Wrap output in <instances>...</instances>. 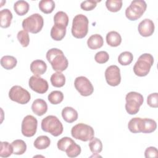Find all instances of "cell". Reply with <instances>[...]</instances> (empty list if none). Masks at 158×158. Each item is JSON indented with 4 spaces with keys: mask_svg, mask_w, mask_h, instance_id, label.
I'll return each mask as SVG.
<instances>
[{
    "mask_svg": "<svg viewBox=\"0 0 158 158\" xmlns=\"http://www.w3.org/2000/svg\"><path fill=\"white\" fill-rule=\"evenodd\" d=\"M46 59L54 70L63 72L69 65V62L64 52L59 49L52 48L46 52Z\"/></svg>",
    "mask_w": 158,
    "mask_h": 158,
    "instance_id": "1",
    "label": "cell"
},
{
    "mask_svg": "<svg viewBox=\"0 0 158 158\" xmlns=\"http://www.w3.org/2000/svg\"><path fill=\"white\" fill-rule=\"evenodd\" d=\"M88 19L83 14H78L73 19L72 27V35L78 39L85 37L88 31Z\"/></svg>",
    "mask_w": 158,
    "mask_h": 158,
    "instance_id": "2",
    "label": "cell"
},
{
    "mask_svg": "<svg viewBox=\"0 0 158 158\" xmlns=\"http://www.w3.org/2000/svg\"><path fill=\"white\" fill-rule=\"evenodd\" d=\"M154 63L153 56L149 53L141 54L133 67L135 74L138 77L146 76Z\"/></svg>",
    "mask_w": 158,
    "mask_h": 158,
    "instance_id": "3",
    "label": "cell"
},
{
    "mask_svg": "<svg viewBox=\"0 0 158 158\" xmlns=\"http://www.w3.org/2000/svg\"><path fill=\"white\" fill-rule=\"evenodd\" d=\"M41 129L54 136H58L63 132V125L59 118L54 115H48L41 121Z\"/></svg>",
    "mask_w": 158,
    "mask_h": 158,
    "instance_id": "4",
    "label": "cell"
},
{
    "mask_svg": "<svg viewBox=\"0 0 158 158\" xmlns=\"http://www.w3.org/2000/svg\"><path fill=\"white\" fill-rule=\"evenodd\" d=\"M59 150L66 152L69 157H76L81 153V147L69 137H63L57 143Z\"/></svg>",
    "mask_w": 158,
    "mask_h": 158,
    "instance_id": "5",
    "label": "cell"
},
{
    "mask_svg": "<svg viewBox=\"0 0 158 158\" xmlns=\"http://www.w3.org/2000/svg\"><path fill=\"white\" fill-rule=\"evenodd\" d=\"M23 30L33 34L39 33L43 28L44 20L39 14H33L24 19L22 22Z\"/></svg>",
    "mask_w": 158,
    "mask_h": 158,
    "instance_id": "6",
    "label": "cell"
},
{
    "mask_svg": "<svg viewBox=\"0 0 158 158\" xmlns=\"http://www.w3.org/2000/svg\"><path fill=\"white\" fill-rule=\"evenodd\" d=\"M125 100V109L130 115L137 114L139 110L140 106L143 104L144 101L142 94L135 91H131L127 93Z\"/></svg>",
    "mask_w": 158,
    "mask_h": 158,
    "instance_id": "7",
    "label": "cell"
},
{
    "mask_svg": "<svg viewBox=\"0 0 158 158\" xmlns=\"http://www.w3.org/2000/svg\"><path fill=\"white\" fill-rule=\"evenodd\" d=\"M73 138L82 141H88L94 138V131L93 128L86 124L80 123L73 126L71 130Z\"/></svg>",
    "mask_w": 158,
    "mask_h": 158,
    "instance_id": "8",
    "label": "cell"
},
{
    "mask_svg": "<svg viewBox=\"0 0 158 158\" xmlns=\"http://www.w3.org/2000/svg\"><path fill=\"white\" fill-rule=\"evenodd\" d=\"M146 7L147 4L144 1H133L130 5L126 9L125 15L130 20H136L142 16Z\"/></svg>",
    "mask_w": 158,
    "mask_h": 158,
    "instance_id": "9",
    "label": "cell"
},
{
    "mask_svg": "<svg viewBox=\"0 0 158 158\" xmlns=\"http://www.w3.org/2000/svg\"><path fill=\"white\" fill-rule=\"evenodd\" d=\"M9 97L10 100L20 104H27L30 99V93L20 86H13L9 90Z\"/></svg>",
    "mask_w": 158,
    "mask_h": 158,
    "instance_id": "10",
    "label": "cell"
},
{
    "mask_svg": "<svg viewBox=\"0 0 158 158\" xmlns=\"http://www.w3.org/2000/svg\"><path fill=\"white\" fill-rule=\"evenodd\" d=\"M37 119L31 115H28L24 117L22 122L21 131L23 136L26 137L33 136L37 130Z\"/></svg>",
    "mask_w": 158,
    "mask_h": 158,
    "instance_id": "11",
    "label": "cell"
},
{
    "mask_svg": "<svg viewBox=\"0 0 158 158\" xmlns=\"http://www.w3.org/2000/svg\"><path fill=\"white\" fill-rule=\"evenodd\" d=\"M74 86L75 89L83 96H90L94 91V88L91 81L83 76L78 77L75 78Z\"/></svg>",
    "mask_w": 158,
    "mask_h": 158,
    "instance_id": "12",
    "label": "cell"
},
{
    "mask_svg": "<svg viewBox=\"0 0 158 158\" xmlns=\"http://www.w3.org/2000/svg\"><path fill=\"white\" fill-rule=\"evenodd\" d=\"M106 80L110 86H118L121 81L120 71L118 67L112 65L108 67L105 71Z\"/></svg>",
    "mask_w": 158,
    "mask_h": 158,
    "instance_id": "13",
    "label": "cell"
},
{
    "mask_svg": "<svg viewBox=\"0 0 158 158\" xmlns=\"http://www.w3.org/2000/svg\"><path fill=\"white\" fill-rule=\"evenodd\" d=\"M30 88L36 93L40 94L45 93L49 88L48 81L40 76H31L28 81Z\"/></svg>",
    "mask_w": 158,
    "mask_h": 158,
    "instance_id": "14",
    "label": "cell"
},
{
    "mask_svg": "<svg viewBox=\"0 0 158 158\" xmlns=\"http://www.w3.org/2000/svg\"><path fill=\"white\" fill-rule=\"evenodd\" d=\"M154 22L148 19H145L142 20L138 27L139 33L144 37L151 36L154 31Z\"/></svg>",
    "mask_w": 158,
    "mask_h": 158,
    "instance_id": "15",
    "label": "cell"
},
{
    "mask_svg": "<svg viewBox=\"0 0 158 158\" xmlns=\"http://www.w3.org/2000/svg\"><path fill=\"white\" fill-rule=\"evenodd\" d=\"M31 110L36 115L42 116L48 110L47 103L42 99H36L32 103Z\"/></svg>",
    "mask_w": 158,
    "mask_h": 158,
    "instance_id": "16",
    "label": "cell"
},
{
    "mask_svg": "<svg viewBox=\"0 0 158 158\" xmlns=\"http://www.w3.org/2000/svg\"><path fill=\"white\" fill-rule=\"evenodd\" d=\"M47 70L46 64L42 60H35L30 64V70L36 76L44 74Z\"/></svg>",
    "mask_w": 158,
    "mask_h": 158,
    "instance_id": "17",
    "label": "cell"
},
{
    "mask_svg": "<svg viewBox=\"0 0 158 158\" xmlns=\"http://www.w3.org/2000/svg\"><path fill=\"white\" fill-rule=\"evenodd\" d=\"M62 117L66 122L73 123L78 118V112L72 107H65L62 110Z\"/></svg>",
    "mask_w": 158,
    "mask_h": 158,
    "instance_id": "18",
    "label": "cell"
},
{
    "mask_svg": "<svg viewBox=\"0 0 158 158\" xmlns=\"http://www.w3.org/2000/svg\"><path fill=\"white\" fill-rule=\"evenodd\" d=\"M66 27L63 25L54 24L51 30V36L55 41H60L65 36Z\"/></svg>",
    "mask_w": 158,
    "mask_h": 158,
    "instance_id": "19",
    "label": "cell"
},
{
    "mask_svg": "<svg viewBox=\"0 0 158 158\" xmlns=\"http://www.w3.org/2000/svg\"><path fill=\"white\" fill-rule=\"evenodd\" d=\"M157 128V123L155 120L144 118H142L141 123V133H151L154 131Z\"/></svg>",
    "mask_w": 158,
    "mask_h": 158,
    "instance_id": "20",
    "label": "cell"
},
{
    "mask_svg": "<svg viewBox=\"0 0 158 158\" xmlns=\"http://www.w3.org/2000/svg\"><path fill=\"white\" fill-rule=\"evenodd\" d=\"M104 44V40L101 35L94 34L91 35L87 40V45L91 49L101 48Z\"/></svg>",
    "mask_w": 158,
    "mask_h": 158,
    "instance_id": "21",
    "label": "cell"
},
{
    "mask_svg": "<svg viewBox=\"0 0 158 158\" xmlns=\"http://www.w3.org/2000/svg\"><path fill=\"white\" fill-rule=\"evenodd\" d=\"M12 14L10 10L8 9H4L0 12V25L2 28H8L10 24L12 19Z\"/></svg>",
    "mask_w": 158,
    "mask_h": 158,
    "instance_id": "22",
    "label": "cell"
},
{
    "mask_svg": "<svg viewBox=\"0 0 158 158\" xmlns=\"http://www.w3.org/2000/svg\"><path fill=\"white\" fill-rule=\"evenodd\" d=\"M106 41L107 44L110 46L117 47L121 44L122 37L118 32L111 31L106 35Z\"/></svg>",
    "mask_w": 158,
    "mask_h": 158,
    "instance_id": "23",
    "label": "cell"
},
{
    "mask_svg": "<svg viewBox=\"0 0 158 158\" xmlns=\"http://www.w3.org/2000/svg\"><path fill=\"white\" fill-rule=\"evenodd\" d=\"M30 5L25 1H18L14 5V9L15 13L20 16L25 15L29 10Z\"/></svg>",
    "mask_w": 158,
    "mask_h": 158,
    "instance_id": "24",
    "label": "cell"
},
{
    "mask_svg": "<svg viewBox=\"0 0 158 158\" xmlns=\"http://www.w3.org/2000/svg\"><path fill=\"white\" fill-rule=\"evenodd\" d=\"M50 80L53 86L60 88L65 85V77L62 73L57 72L51 75Z\"/></svg>",
    "mask_w": 158,
    "mask_h": 158,
    "instance_id": "25",
    "label": "cell"
},
{
    "mask_svg": "<svg viewBox=\"0 0 158 158\" xmlns=\"http://www.w3.org/2000/svg\"><path fill=\"white\" fill-rule=\"evenodd\" d=\"M17 63L15 57L12 56H4L1 59V66L6 70H11L14 69Z\"/></svg>",
    "mask_w": 158,
    "mask_h": 158,
    "instance_id": "26",
    "label": "cell"
},
{
    "mask_svg": "<svg viewBox=\"0 0 158 158\" xmlns=\"http://www.w3.org/2000/svg\"><path fill=\"white\" fill-rule=\"evenodd\" d=\"M51 140L47 136L42 135L36 138L35 140L33 145L37 149H45L49 146Z\"/></svg>",
    "mask_w": 158,
    "mask_h": 158,
    "instance_id": "27",
    "label": "cell"
},
{
    "mask_svg": "<svg viewBox=\"0 0 158 158\" xmlns=\"http://www.w3.org/2000/svg\"><path fill=\"white\" fill-rule=\"evenodd\" d=\"M13 148V154L15 155H22L27 150V144L22 139H16L12 143Z\"/></svg>",
    "mask_w": 158,
    "mask_h": 158,
    "instance_id": "28",
    "label": "cell"
},
{
    "mask_svg": "<svg viewBox=\"0 0 158 158\" xmlns=\"http://www.w3.org/2000/svg\"><path fill=\"white\" fill-rule=\"evenodd\" d=\"M40 10L44 14L51 13L55 8V2L52 0H42L39 2Z\"/></svg>",
    "mask_w": 158,
    "mask_h": 158,
    "instance_id": "29",
    "label": "cell"
},
{
    "mask_svg": "<svg viewBox=\"0 0 158 158\" xmlns=\"http://www.w3.org/2000/svg\"><path fill=\"white\" fill-rule=\"evenodd\" d=\"M54 24L60 25L67 27L69 24V17L65 12L59 11L54 16Z\"/></svg>",
    "mask_w": 158,
    "mask_h": 158,
    "instance_id": "30",
    "label": "cell"
},
{
    "mask_svg": "<svg viewBox=\"0 0 158 158\" xmlns=\"http://www.w3.org/2000/svg\"><path fill=\"white\" fill-rule=\"evenodd\" d=\"M141 118L135 117L131 118L128 123V128L129 130L133 133H141Z\"/></svg>",
    "mask_w": 158,
    "mask_h": 158,
    "instance_id": "31",
    "label": "cell"
},
{
    "mask_svg": "<svg viewBox=\"0 0 158 158\" xmlns=\"http://www.w3.org/2000/svg\"><path fill=\"white\" fill-rule=\"evenodd\" d=\"M89 148L90 151L94 154H97L100 153L102 150V144L101 141L97 138H93L90 140L89 143Z\"/></svg>",
    "mask_w": 158,
    "mask_h": 158,
    "instance_id": "32",
    "label": "cell"
},
{
    "mask_svg": "<svg viewBox=\"0 0 158 158\" xmlns=\"http://www.w3.org/2000/svg\"><path fill=\"white\" fill-rule=\"evenodd\" d=\"M0 149V156L1 157H8L13 154V148L7 141H1Z\"/></svg>",
    "mask_w": 158,
    "mask_h": 158,
    "instance_id": "33",
    "label": "cell"
},
{
    "mask_svg": "<svg viewBox=\"0 0 158 158\" xmlns=\"http://www.w3.org/2000/svg\"><path fill=\"white\" fill-rule=\"evenodd\" d=\"M133 59V56L129 51H124L122 52L118 57V62L122 65H128L131 63Z\"/></svg>",
    "mask_w": 158,
    "mask_h": 158,
    "instance_id": "34",
    "label": "cell"
},
{
    "mask_svg": "<svg viewBox=\"0 0 158 158\" xmlns=\"http://www.w3.org/2000/svg\"><path fill=\"white\" fill-rule=\"evenodd\" d=\"M106 6L109 11L112 12H116L121 9L122 7V1L107 0L106 2Z\"/></svg>",
    "mask_w": 158,
    "mask_h": 158,
    "instance_id": "35",
    "label": "cell"
},
{
    "mask_svg": "<svg viewBox=\"0 0 158 158\" xmlns=\"http://www.w3.org/2000/svg\"><path fill=\"white\" fill-rule=\"evenodd\" d=\"M48 100L52 104H59L64 99V94L60 91H53L48 95Z\"/></svg>",
    "mask_w": 158,
    "mask_h": 158,
    "instance_id": "36",
    "label": "cell"
},
{
    "mask_svg": "<svg viewBox=\"0 0 158 158\" xmlns=\"http://www.w3.org/2000/svg\"><path fill=\"white\" fill-rule=\"evenodd\" d=\"M17 37L18 41L23 47L25 48L28 46L30 43V37L27 31L25 30H21L19 31Z\"/></svg>",
    "mask_w": 158,
    "mask_h": 158,
    "instance_id": "37",
    "label": "cell"
},
{
    "mask_svg": "<svg viewBox=\"0 0 158 158\" xmlns=\"http://www.w3.org/2000/svg\"><path fill=\"white\" fill-rule=\"evenodd\" d=\"M100 1H94V0L85 1L81 3L80 7L81 9L86 11L92 10L96 7L97 3Z\"/></svg>",
    "mask_w": 158,
    "mask_h": 158,
    "instance_id": "38",
    "label": "cell"
},
{
    "mask_svg": "<svg viewBox=\"0 0 158 158\" xmlns=\"http://www.w3.org/2000/svg\"><path fill=\"white\" fill-rule=\"evenodd\" d=\"M109 54L104 51L98 52L94 56V59L96 62L99 64H104L109 60Z\"/></svg>",
    "mask_w": 158,
    "mask_h": 158,
    "instance_id": "39",
    "label": "cell"
},
{
    "mask_svg": "<svg viewBox=\"0 0 158 158\" xmlns=\"http://www.w3.org/2000/svg\"><path fill=\"white\" fill-rule=\"evenodd\" d=\"M148 104L153 108H157L158 107V94L157 93L150 94L147 98Z\"/></svg>",
    "mask_w": 158,
    "mask_h": 158,
    "instance_id": "40",
    "label": "cell"
},
{
    "mask_svg": "<svg viewBox=\"0 0 158 158\" xmlns=\"http://www.w3.org/2000/svg\"><path fill=\"white\" fill-rule=\"evenodd\" d=\"M144 156L146 158L149 157H158V151L156 148L151 146L146 148L144 151Z\"/></svg>",
    "mask_w": 158,
    "mask_h": 158,
    "instance_id": "41",
    "label": "cell"
}]
</instances>
